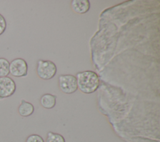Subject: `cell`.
Returning <instances> with one entry per match:
<instances>
[{"label":"cell","mask_w":160,"mask_h":142,"mask_svg":"<svg viewBox=\"0 0 160 142\" xmlns=\"http://www.w3.org/2000/svg\"><path fill=\"white\" fill-rule=\"evenodd\" d=\"M28 66L27 62L21 58H17L9 62V74L16 78L26 76Z\"/></svg>","instance_id":"cell-4"},{"label":"cell","mask_w":160,"mask_h":142,"mask_svg":"<svg viewBox=\"0 0 160 142\" xmlns=\"http://www.w3.org/2000/svg\"><path fill=\"white\" fill-rule=\"evenodd\" d=\"M9 74V61L5 58H0V77Z\"/></svg>","instance_id":"cell-9"},{"label":"cell","mask_w":160,"mask_h":142,"mask_svg":"<svg viewBox=\"0 0 160 142\" xmlns=\"http://www.w3.org/2000/svg\"><path fill=\"white\" fill-rule=\"evenodd\" d=\"M34 111L33 104L28 101L22 99L18 108V112L22 117H28L32 114Z\"/></svg>","instance_id":"cell-7"},{"label":"cell","mask_w":160,"mask_h":142,"mask_svg":"<svg viewBox=\"0 0 160 142\" xmlns=\"http://www.w3.org/2000/svg\"><path fill=\"white\" fill-rule=\"evenodd\" d=\"M25 142H44V140L40 135L32 134L26 138Z\"/></svg>","instance_id":"cell-11"},{"label":"cell","mask_w":160,"mask_h":142,"mask_svg":"<svg viewBox=\"0 0 160 142\" xmlns=\"http://www.w3.org/2000/svg\"><path fill=\"white\" fill-rule=\"evenodd\" d=\"M16 90V84L12 78L9 76L0 77V99L11 96Z\"/></svg>","instance_id":"cell-5"},{"label":"cell","mask_w":160,"mask_h":142,"mask_svg":"<svg viewBox=\"0 0 160 142\" xmlns=\"http://www.w3.org/2000/svg\"><path fill=\"white\" fill-rule=\"evenodd\" d=\"M57 67L52 61L39 59L37 62L36 73L39 78L43 80H49L55 76Z\"/></svg>","instance_id":"cell-2"},{"label":"cell","mask_w":160,"mask_h":142,"mask_svg":"<svg viewBox=\"0 0 160 142\" xmlns=\"http://www.w3.org/2000/svg\"><path fill=\"white\" fill-rule=\"evenodd\" d=\"M44 142H66V140L61 134L49 131L47 133L46 139Z\"/></svg>","instance_id":"cell-10"},{"label":"cell","mask_w":160,"mask_h":142,"mask_svg":"<svg viewBox=\"0 0 160 142\" xmlns=\"http://www.w3.org/2000/svg\"><path fill=\"white\" fill-rule=\"evenodd\" d=\"M7 28V22L5 18L0 13V36L5 32Z\"/></svg>","instance_id":"cell-12"},{"label":"cell","mask_w":160,"mask_h":142,"mask_svg":"<svg viewBox=\"0 0 160 142\" xmlns=\"http://www.w3.org/2000/svg\"><path fill=\"white\" fill-rule=\"evenodd\" d=\"M39 102L42 108L47 109H52L56 106V96L50 93H45L41 96Z\"/></svg>","instance_id":"cell-8"},{"label":"cell","mask_w":160,"mask_h":142,"mask_svg":"<svg viewBox=\"0 0 160 142\" xmlns=\"http://www.w3.org/2000/svg\"><path fill=\"white\" fill-rule=\"evenodd\" d=\"M58 86L60 90L65 94H72L78 89L76 76L72 74H61L58 78Z\"/></svg>","instance_id":"cell-3"},{"label":"cell","mask_w":160,"mask_h":142,"mask_svg":"<svg viewBox=\"0 0 160 142\" xmlns=\"http://www.w3.org/2000/svg\"><path fill=\"white\" fill-rule=\"evenodd\" d=\"M71 7L76 13L83 14L89 10L91 4L89 0H72L71 2Z\"/></svg>","instance_id":"cell-6"},{"label":"cell","mask_w":160,"mask_h":142,"mask_svg":"<svg viewBox=\"0 0 160 142\" xmlns=\"http://www.w3.org/2000/svg\"><path fill=\"white\" fill-rule=\"evenodd\" d=\"M78 89L84 94H91L99 88L100 79L98 74L93 71L78 72L76 76Z\"/></svg>","instance_id":"cell-1"}]
</instances>
